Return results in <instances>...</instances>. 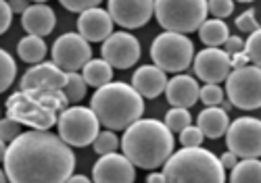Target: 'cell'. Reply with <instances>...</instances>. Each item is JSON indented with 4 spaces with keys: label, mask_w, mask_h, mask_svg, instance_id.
<instances>
[{
    "label": "cell",
    "mask_w": 261,
    "mask_h": 183,
    "mask_svg": "<svg viewBox=\"0 0 261 183\" xmlns=\"http://www.w3.org/2000/svg\"><path fill=\"white\" fill-rule=\"evenodd\" d=\"M86 87H88V83L84 81V77L80 73H67V85L63 87V92H65V96H67L69 102L77 104L86 96Z\"/></svg>",
    "instance_id": "27"
},
{
    "label": "cell",
    "mask_w": 261,
    "mask_h": 183,
    "mask_svg": "<svg viewBox=\"0 0 261 183\" xmlns=\"http://www.w3.org/2000/svg\"><path fill=\"white\" fill-rule=\"evenodd\" d=\"M109 15L113 17L115 25L125 29L142 27L155 15V3L150 0H109L107 5Z\"/></svg>",
    "instance_id": "14"
},
{
    "label": "cell",
    "mask_w": 261,
    "mask_h": 183,
    "mask_svg": "<svg viewBox=\"0 0 261 183\" xmlns=\"http://www.w3.org/2000/svg\"><path fill=\"white\" fill-rule=\"evenodd\" d=\"M209 5L205 0H157L155 17L165 32L173 34H190L199 32L207 21Z\"/></svg>",
    "instance_id": "6"
},
{
    "label": "cell",
    "mask_w": 261,
    "mask_h": 183,
    "mask_svg": "<svg viewBox=\"0 0 261 183\" xmlns=\"http://www.w3.org/2000/svg\"><path fill=\"white\" fill-rule=\"evenodd\" d=\"M113 25L115 21L109 15L107 9H92L80 15L77 19V34L86 38L88 42H107L113 36Z\"/></svg>",
    "instance_id": "17"
},
{
    "label": "cell",
    "mask_w": 261,
    "mask_h": 183,
    "mask_svg": "<svg viewBox=\"0 0 261 183\" xmlns=\"http://www.w3.org/2000/svg\"><path fill=\"white\" fill-rule=\"evenodd\" d=\"M136 169L123 154H107L100 156L92 167L94 183H134Z\"/></svg>",
    "instance_id": "15"
},
{
    "label": "cell",
    "mask_w": 261,
    "mask_h": 183,
    "mask_svg": "<svg viewBox=\"0 0 261 183\" xmlns=\"http://www.w3.org/2000/svg\"><path fill=\"white\" fill-rule=\"evenodd\" d=\"M69 100L63 89H30L15 92L7 100V117L28 125L36 131H48L59 123L63 110H67Z\"/></svg>",
    "instance_id": "3"
},
{
    "label": "cell",
    "mask_w": 261,
    "mask_h": 183,
    "mask_svg": "<svg viewBox=\"0 0 261 183\" xmlns=\"http://www.w3.org/2000/svg\"><path fill=\"white\" fill-rule=\"evenodd\" d=\"M228 150L238 158H259L261 156V121L255 117H241L232 121L226 133Z\"/></svg>",
    "instance_id": "11"
},
{
    "label": "cell",
    "mask_w": 261,
    "mask_h": 183,
    "mask_svg": "<svg viewBox=\"0 0 261 183\" xmlns=\"http://www.w3.org/2000/svg\"><path fill=\"white\" fill-rule=\"evenodd\" d=\"M57 127H59V137L71 148L73 146L86 148L94 144L100 133V121L90 106L86 108L73 104L67 110H63Z\"/></svg>",
    "instance_id": "8"
},
{
    "label": "cell",
    "mask_w": 261,
    "mask_h": 183,
    "mask_svg": "<svg viewBox=\"0 0 261 183\" xmlns=\"http://www.w3.org/2000/svg\"><path fill=\"white\" fill-rule=\"evenodd\" d=\"M53 63L61 67L65 73H77L92 60V46L75 32H67L55 40L53 44Z\"/></svg>",
    "instance_id": "10"
},
{
    "label": "cell",
    "mask_w": 261,
    "mask_h": 183,
    "mask_svg": "<svg viewBox=\"0 0 261 183\" xmlns=\"http://www.w3.org/2000/svg\"><path fill=\"white\" fill-rule=\"evenodd\" d=\"M199 38L207 48H220V46H224L228 42L230 32L222 19H207L199 29Z\"/></svg>",
    "instance_id": "24"
},
{
    "label": "cell",
    "mask_w": 261,
    "mask_h": 183,
    "mask_svg": "<svg viewBox=\"0 0 261 183\" xmlns=\"http://www.w3.org/2000/svg\"><path fill=\"white\" fill-rule=\"evenodd\" d=\"M234 25L241 29L243 34H255L259 29V23H257V17H255V9H247L243 15H238L236 21H234Z\"/></svg>",
    "instance_id": "33"
},
{
    "label": "cell",
    "mask_w": 261,
    "mask_h": 183,
    "mask_svg": "<svg viewBox=\"0 0 261 183\" xmlns=\"http://www.w3.org/2000/svg\"><path fill=\"white\" fill-rule=\"evenodd\" d=\"M7 179H9V177H7L5 171H3V175H0V183H7Z\"/></svg>",
    "instance_id": "44"
},
{
    "label": "cell",
    "mask_w": 261,
    "mask_h": 183,
    "mask_svg": "<svg viewBox=\"0 0 261 183\" xmlns=\"http://www.w3.org/2000/svg\"><path fill=\"white\" fill-rule=\"evenodd\" d=\"M11 21H13V9L7 0H3V3H0V32L5 34L11 27Z\"/></svg>",
    "instance_id": "37"
},
{
    "label": "cell",
    "mask_w": 261,
    "mask_h": 183,
    "mask_svg": "<svg viewBox=\"0 0 261 183\" xmlns=\"http://www.w3.org/2000/svg\"><path fill=\"white\" fill-rule=\"evenodd\" d=\"M230 183H261V160L245 158L230 173Z\"/></svg>",
    "instance_id": "25"
},
{
    "label": "cell",
    "mask_w": 261,
    "mask_h": 183,
    "mask_svg": "<svg viewBox=\"0 0 261 183\" xmlns=\"http://www.w3.org/2000/svg\"><path fill=\"white\" fill-rule=\"evenodd\" d=\"M230 125L232 123L228 117V110H224L222 106H209V108L201 110L199 117H197V127L203 131L205 137H209V140H217V137L228 133Z\"/></svg>",
    "instance_id": "21"
},
{
    "label": "cell",
    "mask_w": 261,
    "mask_h": 183,
    "mask_svg": "<svg viewBox=\"0 0 261 183\" xmlns=\"http://www.w3.org/2000/svg\"><path fill=\"white\" fill-rule=\"evenodd\" d=\"M194 75L207 83L220 85L232 73V56L222 48H205L194 56Z\"/></svg>",
    "instance_id": "13"
},
{
    "label": "cell",
    "mask_w": 261,
    "mask_h": 183,
    "mask_svg": "<svg viewBox=\"0 0 261 183\" xmlns=\"http://www.w3.org/2000/svg\"><path fill=\"white\" fill-rule=\"evenodd\" d=\"M165 98L173 108H190L201 100V87L192 75H173L167 83Z\"/></svg>",
    "instance_id": "18"
},
{
    "label": "cell",
    "mask_w": 261,
    "mask_h": 183,
    "mask_svg": "<svg viewBox=\"0 0 261 183\" xmlns=\"http://www.w3.org/2000/svg\"><path fill=\"white\" fill-rule=\"evenodd\" d=\"M201 100L207 108L209 106H222L224 104V89L215 83H207L205 87H201Z\"/></svg>",
    "instance_id": "30"
},
{
    "label": "cell",
    "mask_w": 261,
    "mask_h": 183,
    "mask_svg": "<svg viewBox=\"0 0 261 183\" xmlns=\"http://www.w3.org/2000/svg\"><path fill=\"white\" fill-rule=\"evenodd\" d=\"M226 94L232 106L243 110H257L261 108V69L259 67H245L236 69L226 79Z\"/></svg>",
    "instance_id": "9"
},
{
    "label": "cell",
    "mask_w": 261,
    "mask_h": 183,
    "mask_svg": "<svg viewBox=\"0 0 261 183\" xmlns=\"http://www.w3.org/2000/svg\"><path fill=\"white\" fill-rule=\"evenodd\" d=\"M94 146V152L98 154V156H107V154H115L117 152V148L121 146V142L117 140V135L113 133V131H100L98 133V137H96V142L92 144Z\"/></svg>",
    "instance_id": "29"
},
{
    "label": "cell",
    "mask_w": 261,
    "mask_h": 183,
    "mask_svg": "<svg viewBox=\"0 0 261 183\" xmlns=\"http://www.w3.org/2000/svg\"><path fill=\"white\" fill-rule=\"evenodd\" d=\"M209 13L215 19H226L234 13V3L232 0H209Z\"/></svg>",
    "instance_id": "35"
},
{
    "label": "cell",
    "mask_w": 261,
    "mask_h": 183,
    "mask_svg": "<svg viewBox=\"0 0 261 183\" xmlns=\"http://www.w3.org/2000/svg\"><path fill=\"white\" fill-rule=\"evenodd\" d=\"M17 54L23 63L30 65H40L44 63L46 56V42L44 38H38V36H23L17 44Z\"/></svg>",
    "instance_id": "23"
},
{
    "label": "cell",
    "mask_w": 261,
    "mask_h": 183,
    "mask_svg": "<svg viewBox=\"0 0 261 183\" xmlns=\"http://www.w3.org/2000/svg\"><path fill=\"white\" fill-rule=\"evenodd\" d=\"M245 52L249 56V60L253 63V67H259L261 69V27L249 36L247 40V46H245Z\"/></svg>",
    "instance_id": "31"
},
{
    "label": "cell",
    "mask_w": 261,
    "mask_h": 183,
    "mask_svg": "<svg viewBox=\"0 0 261 183\" xmlns=\"http://www.w3.org/2000/svg\"><path fill=\"white\" fill-rule=\"evenodd\" d=\"M15 75H17V65H15L13 56L3 48L0 50V89L7 92L13 85Z\"/></svg>",
    "instance_id": "26"
},
{
    "label": "cell",
    "mask_w": 261,
    "mask_h": 183,
    "mask_svg": "<svg viewBox=\"0 0 261 183\" xmlns=\"http://www.w3.org/2000/svg\"><path fill=\"white\" fill-rule=\"evenodd\" d=\"M9 5H11L13 11H17V13H21V15H23V13L30 9V5L25 3V0H9Z\"/></svg>",
    "instance_id": "41"
},
{
    "label": "cell",
    "mask_w": 261,
    "mask_h": 183,
    "mask_svg": "<svg viewBox=\"0 0 261 183\" xmlns=\"http://www.w3.org/2000/svg\"><path fill=\"white\" fill-rule=\"evenodd\" d=\"M247 63H251L249 56H247V52H238V54H234V56H232V71H236V69H245V67H249Z\"/></svg>",
    "instance_id": "40"
},
{
    "label": "cell",
    "mask_w": 261,
    "mask_h": 183,
    "mask_svg": "<svg viewBox=\"0 0 261 183\" xmlns=\"http://www.w3.org/2000/svg\"><path fill=\"white\" fill-rule=\"evenodd\" d=\"M57 25V15L48 5H30V9L21 15V27L28 32V36L44 38L48 36Z\"/></svg>",
    "instance_id": "20"
},
{
    "label": "cell",
    "mask_w": 261,
    "mask_h": 183,
    "mask_svg": "<svg viewBox=\"0 0 261 183\" xmlns=\"http://www.w3.org/2000/svg\"><path fill=\"white\" fill-rule=\"evenodd\" d=\"M220 163H222V167H224V169H230V171H232L238 163H241V160H238V156H236L234 152H230V150H228V152H224V154L220 156Z\"/></svg>",
    "instance_id": "39"
},
{
    "label": "cell",
    "mask_w": 261,
    "mask_h": 183,
    "mask_svg": "<svg viewBox=\"0 0 261 183\" xmlns=\"http://www.w3.org/2000/svg\"><path fill=\"white\" fill-rule=\"evenodd\" d=\"M167 75L155 65H142L132 75V87L142 98H157L167 89Z\"/></svg>",
    "instance_id": "19"
},
{
    "label": "cell",
    "mask_w": 261,
    "mask_h": 183,
    "mask_svg": "<svg viewBox=\"0 0 261 183\" xmlns=\"http://www.w3.org/2000/svg\"><path fill=\"white\" fill-rule=\"evenodd\" d=\"M203 140H205V135L197 125H190L180 133V144L184 148H201Z\"/></svg>",
    "instance_id": "32"
},
{
    "label": "cell",
    "mask_w": 261,
    "mask_h": 183,
    "mask_svg": "<svg viewBox=\"0 0 261 183\" xmlns=\"http://www.w3.org/2000/svg\"><path fill=\"white\" fill-rule=\"evenodd\" d=\"M63 9H67L69 13H80L84 15L86 11H92V9H98V0H63Z\"/></svg>",
    "instance_id": "36"
},
{
    "label": "cell",
    "mask_w": 261,
    "mask_h": 183,
    "mask_svg": "<svg viewBox=\"0 0 261 183\" xmlns=\"http://www.w3.org/2000/svg\"><path fill=\"white\" fill-rule=\"evenodd\" d=\"M100 54L113 69H129L140 58V42L127 32H115L102 44Z\"/></svg>",
    "instance_id": "12"
},
{
    "label": "cell",
    "mask_w": 261,
    "mask_h": 183,
    "mask_svg": "<svg viewBox=\"0 0 261 183\" xmlns=\"http://www.w3.org/2000/svg\"><path fill=\"white\" fill-rule=\"evenodd\" d=\"M146 183H167V181H165V175L163 173H150L146 177Z\"/></svg>",
    "instance_id": "42"
},
{
    "label": "cell",
    "mask_w": 261,
    "mask_h": 183,
    "mask_svg": "<svg viewBox=\"0 0 261 183\" xmlns=\"http://www.w3.org/2000/svg\"><path fill=\"white\" fill-rule=\"evenodd\" d=\"M9 183H67L75 171V154L50 131H23L3 150Z\"/></svg>",
    "instance_id": "1"
},
{
    "label": "cell",
    "mask_w": 261,
    "mask_h": 183,
    "mask_svg": "<svg viewBox=\"0 0 261 183\" xmlns=\"http://www.w3.org/2000/svg\"><path fill=\"white\" fill-rule=\"evenodd\" d=\"M90 108L109 131H125L142 119L144 98L129 83L113 81L94 92Z\"/></svg>",
    "instance_id": "4"
},
{
    "label": "cell",
    "mask_w": 261,
    "mask_h": 183,
    "mask_svg": "<svg viewBox=\"0 0 261 183\" xmlns=\"http://www.w3.org/2000/svg\"><path fill=\"white\" fill-rule=\"evenodd\" d=\"M194 46L182 34L163 32L150 44V58L165 73H182L194 63Z\"/></svg>",
    "instance_id": "7"
},
{
    "label": "cell",
    "mask_w": 261,
    "mask_h": 183,
    "mask_svg": "<svg viewBox=\"0 0 261 183\" xmlns=\"http://www.w3.org/2000/svg\"><path fill=\"white\" fill-rule=\"evenodd\" d=\"M121 150L134 167L153 171L171 158L173 133L163 121L140 119L123 131Z\"/></svg>",
    "instance_id": "2"
},
{
    "label": "cell",
    "mask_w": 261,
    "mask_h": 183,
    "mask_svg": "<svg viewBox=\"0 0 261 183\" xmlns=\"http://www.w3.org/2000/svg\"><path fill=\"white\" fill-rule=\"evenodd\" d=\"M67 183H94L90 177H86V175H73Z\"/></svg>",
    "instance_id": "43"
},
{
    "label": "cell",
    "mask_w": 261,
    "mask_h": 183,
    "mask_svg": "<svg viewBox=\"0 0 261 183\" xmlns=\"http://www.w3.org/2000/svg\"><path fill=\"white\" fill-rule=\"evenodd\" d=\"M82 77L88 85L100 89V87H105L109 83H113L111 81L113 79V67L109 65L105 58H92L88 65L82 69Z\"/></svg>",
    "instance_id": "22"
},
{
    "label": "cell",
    "mask_w": 261,
    "mask_h": 183,
    "mask_svg": "<svg viewBox=\"0 0 261 183\" xmlns=\"http://www.w3.org/2000/svg\"><path fill=\"white\" fill-rule=\"evenodd\" d=\"M167 183H226L220 158L205 148H182L163 165Z\"/></svg>",
    "instance_id": "5"
},
{
    "label": "cell",
    "mask_w": 261,
    "mask_h": 183,
    "mask_svg": "<svg viewBox=\"0 0 261 183\" xmlns=\"http://www.w3.org/2000/svg\"><path fill=\"white\" fill-rule=\"evenodd\" d=\"M190 121H192V117H190L188 108H171V110H167L163 123L169 127L171 133H182L186 127H190Z\"/></svg>",
    "instance_id": "28"
},
{
    "label": "cell",
    "mask_w": 261,
    "mask_h": 183,
    "mask_svg": "<svg viewBox=\"0 0 261 183\" xmlns=\"http://www.w3.org/2000/svg\"><path fill=\"white\" fill-rule=\"evenodd\" d=\"M67 85V73L55 63H40L28 69L25 75L19 81L21 92L30 89H63Z\"/></svg>",
    "instance_id": "16"
},
{
    "label": "cell",
    "mask_w": 261,
    "mask_h": 183,
    "mask_svg": "<svg viewBox=\"0 0 261 183\" xmlns=\"http://www.w3.org/2000/svg\"><path fill=\"white\" fill-rule=\"evenodd\" d=\"M224 46H226V52H228L230 56H234V54H238V52H245L247 40H243L241 36H230Z\"/></svg>",
    "instance_id": "38"
},
{
    "label": "cell",
    "mask_w": 261,
    "mask_h": 183,
    "mask_svg": "<svg viewBox=\"0 0 261 183\" xmlns=\"http://www.w3.org/2000/svg\"><path fill=\"white\" fill-rule=\"evenodd\" d=\"M21 133H23L21 131V123H17V121H13L9 117H5L3 123H0V137H3V144L15 142Z\"/></svg>",
    "instance_id": "34"
}]
</instances>
